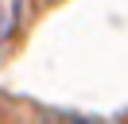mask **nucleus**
<instances>
[{"instance_id":"1","label":"nucleus","mask_w":128,"mask_h":124,"mask_svg":"<svg viewBox=\"0 0 128 124\" xmlns=\"http://www.w3.org/2000/svg\"><path fill=\"white\" fill-rule=\"evenodd\" d=\"M20 20H24V0H0V43L12 39Z\"/></svg>"}]
</instances>
